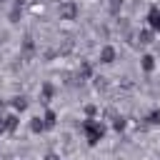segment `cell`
I'll return each instance as SVG.
<instances>
[{
	"instance_id": "3957f363",
	"label": "cell",
	"mask_w": 160,
	"mask_h": 160,
	"mask_svg": "<svg viewBox=\"0 0 160 160\" xmlns=\"http://www.w3.org/2000/svg\"><path fill=\"white\" fill-rule=\"evenodd\" d=\"M142 68H145V70H152V58H150V55L142 58Z\"/></svg>"
},
{
	"instance_id": "7a4b0ae2",
	"label": "cell",
	"mask_w": 160,
	"mask_h": 160,
	"mask_svg": "<svg viewBox=\"0 0 160 160\" xmlns=\"http://www.w3.org/2000/svg\"><path fill=\"white\" fill-rule=\"evenodd\" d=\"M112 55H115L112 48H105V50H102V62H112Z\"/></svg>"
},
{
	"instance_id": "6da1fadb",
	"label": "cell",
	"mask_w": 160,
	"mask_h": 160,
	"mask_svg": "<svg viewBox=\"0 0 160 160\" xmlns=\"http://www.w3.org/2000/svg\"><path fill=\"white\" fill-rule=\"evenodd\" d=\"M150 25L160 30V10H152V12H150Z\"/></svg>"
}]
</instances>
